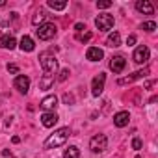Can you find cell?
Listing matches in <instances>:
<instances>
[{"mask_svg": "<svg viewBox=\"0 0 158 158\" xmlns=\"http://www.w3.org/2000/svg\"><path fill=\"white\" fill-rule=\"evenodd\" d=\"M35 34H37V37H39L41 41H48V39H52V37L58 34V26H56L54 23H43V24L35 30Z\"/></svg>", "mask_w": 158, "mask_h": 158, "instance_id": "3957f363", "label": "cell"}, {"mask_svg": "<svg viewBox=\"0 0 158 158\" xmlns=\"http://www.w3.org/2000/svg\"><path fill=\"white\" fill-rule=\"evenodd\" d=\"M86 58H88L89 61H101V60L104 58V52H102L99 47H89L88 52H86Z\"/></svg>", "mask_w": 158, "mask_h": 158, "instance_id": "9a60e30c", "label": "cell"}, {"mask_svg": "<svg viewBox=\"0 0 158 158\" xmlns=\"http://www.w3.org/2000/svg\"><path fill=\"white\" fill-rule=\"evenodd\" d=\"M152 86H154V80H147L145 82V89H151Z\"/></svg>", "mask_w": 158, "mask_h": 158, "instance_id": "1f68e13d", "label": "cell"}, {"mask_svg": "<svg viewBox=\"0 0 158 158\" xmlns=\"http://www.w3.org/2000/svg\"><path fill=\"white\" fill-rule=\"evenodd\" d=\"M106 45L108 47H119L121 45V35H119V32H112L110 35H108V39H106Z\"/></svg>", "mask_w": 158, "mask_h": 158, "instance_id": "d6986e66", "label": "cell"}, {"mask_svg": "<svg viewBox=\"0 0 158 158\" xmlns=\"http://www.w3.org/2000/svg\"><path fill=\"white\" fill-rule=\"evenodd\" d=\"M127 45H128V47L136 45V35H128V37H127Z\"/></svg>", "mask_w": 158, "mask_h": 158, "instance_id": "4dcf8cb0", "label": "cell"}, {"mask_svg": "<svg viewBox=\"0 0 158 158\" xmlns=\"http://www.w3.org/2000/svg\"><path fill=\"white\" fill-rule=\"evenodd\" d=\"M93 37L91 32H84V34H76V41H80V43H88L89 39Z\"/></svg>", "mask_w": 158, "mask_h": 158, "instance_id": "603a6c76", "label": "cell"}, {"mask_svg": "<svg viewBox=\"0 0 158 158\" xmlns=\"http://www.w3.org/2000/svg\"><path fill=\"white\" fill-rule=\"evenodd\" d=\"M141 145H143V143H141V139H139V138H134V139H132V149L139 151V149H141Z\"/></svg>", "mask_w": 158, "mask_h": 158, "instance_id": "484cf974", "label": "cell"}, {"mask_svg": "<svg viewBox=\"0 0 158 158\" xmlns=\"http://www.w3.org/2000/svg\"><path fill=\"white\" fill-rule=\"evenodd\" d=\"M69 136H71L69 127H61V128L54 130V134H50V136L45 139L43 147H45V149H56V147H61V145L69 139Z\"/></svg>", "mask_w": 158, "mask_h": 158, "instance_id": "6da1fadb", "label": "cell"}, {"mask_svg": "<svg viewBox=\"0 0 158 158\" xmlns=\"http://www.w3.org/2000/svg\"><path fill=\"white\" fill-rule=\"evenodd\" d=\"M95 26L99 28V32H108L114 28V15L110 13H102L95 19Z\"/></svg>", "mask_w": 158, "mask_h": 158, "instance_id": "277c9868", "label": "cell"}, {"mask_svg": "<svg viewBox=\"0 0 158 158\" xmlns=\"http://www.w3.org/2000/svg\"><path fill=\"white\" fill-rule=\"evenodd\" d=\"M136 158H139V156H136Z\"/></svg>", "mask_w": 158, "mask_h": 158, "instance_id": "d590c367", "label": "cell"}, {"mask_svg": "<svg viewBox=\"0 0 158 158\" xmlns=\"http://www.w3.org/2000/svg\"><path fill=\"white\" fill-rule=\"evenodd\" d=\"M21 50L23 52H32L34 48H35V43H34V39L32 37H28V35H23V39H21Z\"/></svg>", "mask_w": 158, "mask_h": 158, "instance_id": "e0dca14e", "label": "cell"}, {"mask_svg": "<svg viewBox=\"0 0 158 158\" xmlns=\"http://www.w3.org/2000/svg\"><path fill=\"white\" fill-rule=\"evenodd\" d=\"M45 112H54V108L58 106V97L56 95H47L43 101H41V104H39Z\"/></svg>", "mask_w": 158, "mask_h": 158, "instance_id": "8fae6325", "label": "cell"}, {"mask_svg": "<svg viewBox=\"0 0 158 158\" xmlns=\"http://www.w3.org/2000/svg\"><path fill=\"white\" fill-rule=\"evenodd\" d=\"M47 6H48L50 10H54V11H61V10L67 8V2H65V0H61V2H54V0H48Z\"/></svg>", "mask_w": 158, "mask_h": 158, "instance_id": "ffe728a7", "label": "cell"}, {"mask_svg": "<svg viewBox=\"0 0 158 158\" xmlns=\"http://www.w3.org/2000/svg\"><path fill=\"white\" fill-rule=\"evenodd\" d=\"M149 58H151V50H149V47H145V45H139V47L134 50V56H132V60H134L138 65L147 63Z\"/></svg>", "mask_w": 158, "mask_h": 158, "instance_id": "8992f818", "label": "cell"}, {"mask_svg": "<svg viewBox=\"0 0 158 158\" xmlns=\"http://www.w3.org/2000/svg\"><path fill=\"white\" fill-rule=\"evenodd\" d=\"M63 158H80V151H78V147L71 145L69 149H65V152H63Z\"/></svg>", "mask_w": 158, "mask_h": 158, "instance_id": "44dd1931", "label": "cell"}, {"mask_svg": "<svg viewBox=\"0 0 158 158\" xmlns=\"http://www.w3.org/2000/svg\"><path fill=\"white\" fill-rule=\"evenodd\" d=\"M39 61H41V67H43V71L47 74H56V71H58V60L50 52L39 54Z\"/></svg>", "mask_w": 158, "mask_h": 158, "instance_id": "7a4b0ae2", "label": "cell"}, {"mask_svg": "<svg viewBox=\"0 0 158 158\" xmlns=\"http://www.w3.org/2000/svg\"><path fill=\"white\" fill-rule=\"evenodd\" d=\"M136 10L139 13H145V15H152L154 13V8H152V4L149 2V0H138V2H136Z\"/></svg>", "mask_w": 158, "mask_h": 158, "instance_id": "5bb4252c", "label": "cell"}, {"mask_svg": "<svg viewBox=\"0 0 158 158\" xmlns=\"http://www.w3.org/2000/svg\"><path fill=\"white\" fill-rule=\"evenodd\" d=\"M15 47H17V41H15L13 35H2V37H0V48H10V50H13Z\"/></svg>", "mask_w": 158, "mask_h": 158, "instance_id": "2e32d148", "label": "cell"}, {"mask_svg": "<svg viewBox=\"0 0 158 158\" xmlns=\"http://www.w3.org/2000/svg\"><path fill=\"white\" fill-rule=\"evenodd\" d=\"M8 71H10L11 74H17V73H19V65H15V63H8Z\"/></svg>", "mask_w": 158, "mask_h": 158, "instance_id": "4316f807", "label": "cell"}, {"mask_svg": "<svg viewBox=\"0 0 158 158\" xmlns=\"http://www.w3.org/2000/svg\"><path fill=\"white\" fill-rule=\"evenodd\" d=\"M63 102H65V104H73V102H74V97L69 95V93H65V95H63Z\"/></svg>", "mask_w": 158, "mask_h": 158, "instance_id": "f546056e", "label": "cell"}, {"mask_svg": "<svg viewBox=\"0 0 158 158\" xmlns=\"http://www.w3.org/2000/svg\"><path fill=\"white\" fill-rule=\"evenodd\" d=\"M6 6V2H4V0H0V8H4Z\"/></svg>", "mask_w": 158, "mask_h": 158, "instance_id": "e575fe53", "label": "cell"}, {"mask_svg": "<svg viewBox=\"0 0 158 158\" xmlns=\"http://www.w3.org/2000/svg\"><path fill=\"white\" fill-rule=\"evenodd\" d=\"M127 67V60L123 58V56H114L112 60H110V69L115 73V74H119V73H123V69Z\"/></svg>", "mask_w": 158, "mask_h": 158, "instance_id": "30bf717a", "label": "cell"}, {"mask_svg": "<svg viewBox=\"0 0 158 158\" xmlns=\"http://www.w3.org/2000/svg\"><path fill=\"white\" fill-rule=\"evenodd\" d=\"M58 115H56V112H45L43 115H41V125L43 127H47V128H52L56 123H58Z\"/></svg>", "mask_w": 158, "mask_h": 158, "instance_id": "7c38bea8", "label": "cell"}, {"mask_svg": "<svg viewBox=\"0 0 158 158\" xmlns=\"http://www.w3.org/2000/svg\"><path fill=\"white\" fill-rule=\"evenodd\" d=\"M149 74V69L145 67V69H141V71H136V73H132L130 76H127V78H119L117 80V84L119 86H125V84H130V82H134V80H138V78H143V76H147Z\"/></svg>", "mask_w": 158, "mask_h": 158, "instance_id": "9c48e42d", "label": "cell"}, {"mask_svg": "<svg viewBox=\"0 0 158 158\" xmlns=\"http://www.w3.org/2000/svg\"><path fill=\"white\" fill-rule=\"evenodd\" d=\"M71 74V71L69 69H61V73H60V80L63 82V80H67V76Z\"/></svg>", "mask_w": 158, "mask_h": 158, "instance_id": "83f0119b", "label": "cell"}, {"mask_svg": "<svg viewBox=\"0 0 158 158\" xmlns=\"http://www.w3.org/2000/svg\"><path fill=\"white\" fill-rule=\"evenodd\" d=\"M141 28H143L145 32H154V30H156V23H154V21H147V23L141 24Z\"/></svg>", "mask_w": 158, "mask_h": 158, "instance_id": "cb8c5ba5", "label": "cell"}, {"mask_svg": "<svg viewBox=\"0 0 158 158\" xmlns=\"http://www.w3.org/2000/svg\"><path fill=\"white\" fill-rule=\"evenodd\" d=\"M13 86H15V89H17L19 93H28V89H30V78L24 76V74H19V76L15 78Z\"/></svg>", "mask_w": 158, "mask_h": 158, "instance_id": "ba28073f", "label": "cell"}, {"mask_svg": "<svg viewBox=\"0 0 158 158\" xmlns=\"http://www.w3.org/2000/svg\"><path fill=\"white\" fill-rule=\"evenodd\" d=\"M2 156H6V158H8V156H10V158H13L11 151H8V149H6V151H2Z\"/></svg>", "mask_w": 158, "mask_h": 158, "instance_id": "d6a6232c", "label": "cell"}, {"mask_svg": "<svg viewBox=\"0 0 158 158\" xmlns=\"http://www.w3.org/2000/svg\"><path fill=\"white\" fill-rule=\"evenodd\" d=\"M52 84H54V74H47V73H45V76L39 80V88H41V89H50Z\"/></svg>", "mask_w": 158, "mask_h": 158, "instance_id": "ac0fdd59", "label": "cell"}, {"mask_svg": "<svg viewBox=\"0 0 158 158\" xmlns=\"http://www.w3.org/2000/svg\"><path fill=\"white\" fill-rule=\"evenodd\" d=\"M106 147H108V138L104 134H97L89 139V149L93 152H102V151H106Z\"/></svg>", "mask_w": 158, "mask_h": 158, "instance_id": "5b68a950", "label": "cell"}, {"mask_svg": "<svg viewBox=\"0 0 158 158\" xmlns=\"http://www.w3.org/2000/svg\"><path fill=\"white\" fill-rule=\"evenodd\" d=\"M74 30H76L78 34H82V32L86 30V24H84V23H76V24H74Z\"/></svg>", "mask_w": 158, "mask_h": 158, "instance_id": "f1b7e54d", "label": "cell"}, {"mask_svg": "<svg viewBox=\"0 0 158 158\" xmlns=\"http://www.w3.org/2000/svg\"><path fill=\"white\" fill-rule=\"evenodd\" d=\"M128 121H130V114L128 112H117L115 115H114V125L115 127H119V128H123V127H127L128 125Z\"/></svg>", "mask_w": 158, "mask_h": 158, "instance_id": "4fadbf2b", "label": "cell"}, {"mask_svg": "<svg viewBox=\"0 0 158 158\" xmlns=\"http://www.w3.org/2000/svg\"><path fill=\"white\" fill-rule=\"evenodd\" d=\"M11 141H13V143H19V141H21V138H19V136H13V139H11Z\"/></svg>", "mask_w": 158, "mask_h": 158, "instance_id": "836d02e7", "label": "cell"}, {"mask_svg": "<svg viewBox=\"0 0 158 158\" xmlns=\"http://www.w3.org/2000/svg\"><path fill=\"white\" fill-rule=\"evenodd\" d=\"M110 6H112V0H99V2H97L99 10H108Z\"/></svg>", "mask_w": 158, "mask_h": 158, "instance_id": "d4e9b609", "label": "cell"}, {"mask_svg": "<svg viewBox=\"0 0 158 158\" xmlns=\"http://www.w3.org/2000/svg\"><path fill=\"white\" fill-rule=\"evenodd\" d=\"M43 23H45V13H43V11H37V13L32 17V24H34V26H41Z\"/></svg>", "mask_w": 158, "mask_h": 158, "instance_id": "7402d4cb", "label": "cell"}, {"mask_svg": "<svg viewBox=\"0 0 158 158\" xmlns=\"http://www.w3.org/2000/svg\"><path fill=\"white\" fill-rule=\"evenodd\" d=\"M104 82H106V74L104 73H99L93 78V82H91V95L93 97H99L104 91Z\"/></svg>", "mask_w": 158, "mask_h": 158, "instance_id": "52a82bcc", "label": "cell"}]
</instances>
